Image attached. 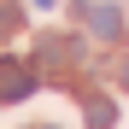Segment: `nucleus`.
<instances>
[{"mask_svg":"<svg viewBox=\"0 0 129 129\" xmlns=\"http://www.w3.org/2000/svg\"><path fill=\"white\" fill-rule=\"evenodd\" d=\"M35 94V71L24 59H0V100H24Z\"/></svg>","mask_w":129,"mask_h":129,"instance_id":"obj_1","label":"nucleus"},{"mask_svg":"<svg viewBox=\"0 0 129 129\" xmlns=\"http://www.w3.org/2000/svg\"><path fill=\"white\" fill-rule=\"evenodd\" d=\"M88 29H94L100 41H117V35H123V12H117V6H88Z\"/></svg>","mask_w":129,"mask_h":129,"instance_id":"obj_2","label":"nucleus"},{"mask_svg":"<svg viewBox=\"0 0 129 129\" xmlns=\"http://www.w3.org/2000/svg\"><path fill=\"white\" fill-rule=\"evenodd\" d=\"M41 59H82V41H71V35H41Z\"/></svg>","mask_w":129,"mask_h":129,"instance_id":"obj_3","label":"nucleus"},{"mask_svg":"<svg viewBox=\"0 0 129 129\" xmlns=\"http://www.w3.org/2000/svg\"><path fill=\"white\" fill-rule=\"evenodd\" d=\"M112 123H117V106L106 100V94H94L88 100V129H112Z\"/></svg>","mask_w":129,"mask_h":129,"instance_id":"obj_4","label":"nucleus"},{"mask_svg":"<svg viewBox=\"0 0 129 129\" xmlns=\"http://www.w3.org/2000/svg\"><path fill=\"white\" fill-rule=\"evenodd\" d=\"M18 24H24V18H18V6H0V35H12Z\"/></svg>","mask_w":129,"mask_h":129,"instance_id":"obj_5","label":"nucleus"},{"mask_svg":"<svg viewBox=\"0 0 129 129\" xmlns=\"http://www.w3.org/2000/svg\"><path fill=\"white\" fill-rule=\"evenodd\" d=\"M117 76H123V88H129V59H123V71H117Z\"/></svg>","mask_w":129,"mask_h":129,"instance_id":"obj_6","label":"nucleus"},{"mask_svg":"<svg viewBox=\"0 0 129 129\" xmlns=\"http://www.w3.org/2000/svg\"><path fill=\"white\" fill-rule=\"evenodd\" d=\"M35 6H59V0H35Z\"/></svg>","mask_w":129,"mask_h":129,"instance_id":"obj_7","label":"nucleus"}]
</instances>
